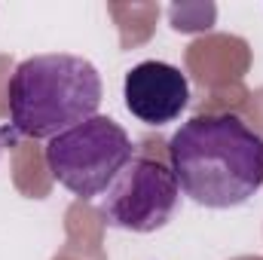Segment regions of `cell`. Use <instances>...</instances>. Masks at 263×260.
<instances>
[{
    "instance_id": "6da1fadb",
    "label": "cell",
    "mask_w": 263,
    "mask_h": 260,
    "mask_svg": "<svg viewBox=\"0 0 263 260\" xmlns=\"http://www.w3.org/2000/svg\"><path fill=\"white\" fill-rule=\"evenodd\" d=\"M181 193L205 208L245 205L263 187V138L233 114L187 120L168 141Z\"/></svg>"
},
{
    "instance_id": "7a4b0ae2",
    "label": "cell",
    "mask_w": 263,
    "mask_h": 260,
    "mask_svg": "<svg viewBox=\"0 0 263 260\" xmlns=\"http://www.w3.org/2000/svg\"><path fill=\"white\" fill-rule=\"evenodd\" d=\"M101 92L98 70L83 55H31L12 70L6 86L12 129L34 141L55 138L98 117Z\"/></svg>"
},
{
    "instance_id": "3957f363",
    "label": "cell",
    "mask_w": 263,
    "mask_h": 260,
    "mask_svg": "<svg viewBox=\"0 0 263 260\" xmlns=\"http://www.w3.org/2000/svg\"><path fill=\"white\" fill-rule=\"evenodd\" d=\"M49 175L80 199L101 196L126 169L135 147L129 132L110 117H92L73 129L49 138L46 144Z\"/></svg>"
},
{
    "instance_id": "277c9868",
    "label": "cell",
    "mask_w": 263,
    "mask_h": 260,
    "mask_svg": "<svg viewBox=\"0 0 263 260\" xmlns=\"http://www.w3.org/2000/svg\"><path fill=\"white\" fill-rule=\"evenodd\" d=\"M181 187L172 165L153 156H132L98 202V214L107 227L126 233H156L178 211Z\"/></svg>"
},
{
    "instance_id": "5b68a950",
    "label": "cell",
    "mask_w": 263,
    "mask_h": 260,
    "mask_svg": "<svg viewBox=\"0 0 263 260\" xmlns=\"http://www.w3.org/2000/svg\"><path fill=\"white\" fill-rule=\"evenodd\" d=\"M123 98L135 120L147 126L175 123L190 104V83L168 62H141L123 80Z\"/></svg>"
},
{
    "instance_id": "8992f818",
    "label": "cell",
    "mask_w": 263,
    "mask_h": 260,
    "mask_svg": "<svg viewBox=\"0 0 263 260\" xmlns=\"http://www.w3.org/2000/svg\"><path fill=\"white\" fill-rule=\"evenodd\" d=\"M0 153H3V138H0Z\"/></svg>"
}]
</instances>
